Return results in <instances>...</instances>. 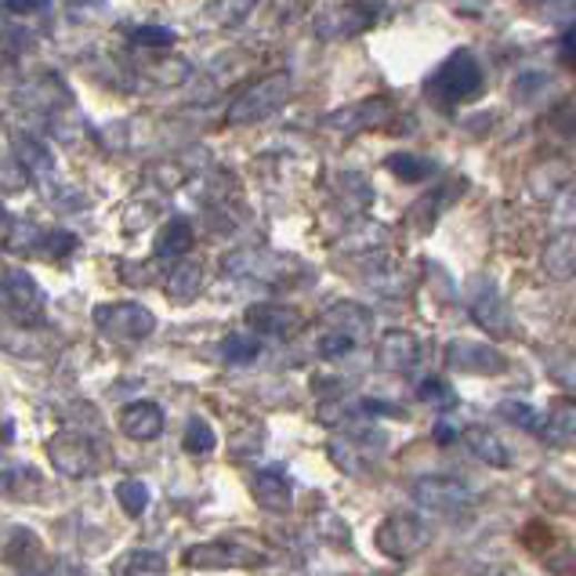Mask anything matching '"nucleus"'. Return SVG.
Returning a JSON list of instances; mask_svg holds the SVG:
<instances>
[{
	"instance_id": "20",
	"label": "nucleus",
	"mask_w": 576,
	"mask_h": 576,
	"mask_svg": "<svg viewBox=\"0 0 576 576\" xmlns=\"http://www.w3.org/2000/svg\"><path fill=\"white\" fill-rule=\"evenodd\" d=\"M544 272L555 280H569L576 272V232H566L555 243H547L544 251Z\"/></svg>"
},
{
	"instance_id": "26",
	"label": "nucleus",
	"mask_w": 576,
	"mask_h": 576,
	"mask_svg": "<svg viewBox=\"0 0 576 576\" xmlns=\"http://www.w3.org/2000/svg\"><path fill=\"white\" fill-rule=\"evenodd\" d=\"M163 569H168V562L156 552H131L128 562L120 566L123 576H163Z\"/></svg>"
},
{
	"instance_id": "30",
	"label": "nucleus",
	"mask_w": 576,
	"mask_h": 576,
	"mask_svg": "<svg viewBox=\"0 0 576 576\" xmlns=\"http://www.w3.org/2000/svg\"><path fill=\"white\" fill-rule=\"evenodd\" d=\"M185 449L189 454H211L214 449V428L208 421H189V428H185Z\"/></svg>"
},
{
	"instance_id": "7",
	"label": "nucleus",
	"mask_w": 576,
	"mask_h": 576,
	"mask_svg": "<svg viewBox=\"0 0 576 576\" xmlns=\"http://www.w3.org/2000/svg\"><path fill=\"white\" fill-rule=\"evenodd\" d=\"M446 366L457 370V374H483V377H493V374H504L507 370V360L504 352H497L486 341H468V337H457L446 345Z\"/></svg>"
},
{
	"instance_id": "33",
	"label": "nucleus",
	"mask_w": 576,
	"mask_h": 576,
	"mask_svg": "<svg viewBox=\"0 0 576 576\" xmlns=\"http://www.w3.org/2000/svg\"><path fill=\"white\" fill-rule=\"evenodd\" d=\"M134 44L171 48V44H174V33H171V30H163V26H142V30H134Z\"/></svg>"
},
{
	"instance_id": "15",
	"label": "nucleus",
	"mask_w": 576,
	"mask_h": 576,
	"mask_svg": "<svg viewBox=\"0 0 576 576\" xmlns=\"http://www.w3.org/2000/svg\"><path fill=\"white\" fill-rule=\"evenodd\" d=\"M246 552L240 544H229V540H214V544H196L185 552V566L192 569H232V566H243Z\"/></svg>"
},
{
	"instance_id": "25",
	"label": "nucleus",
	"mask_w": 576,
	"mask_h": 576,
	"mask_svg": "<svg viewBox=\"0 0 576 576\" xmlns=\"http://www.w3.org/2000/svg\"><path fill=\"white\" fill-rule=\"evenodd\" d=\"M222 355H225V363L246 366V363H254L257 355H262V341L251 337V334H229L222 341Z\"/></svg>"
},
{
	"instance_id": "6",
	"label": "nucleus",
	"mask_w": 576,
	"mask_h": 576,
	"mask_svg": "<svg viewBox=\"0 0 576 576\" xmlns=\"http://www.w3.org/2000/svg\"><path fill=\"white\" fill-rule=\"evenodd\" d=\"M286 94H291V80L286 77H269L262 84H254L246 94H240L236 102L229 109V120L232 123H257L272 117L276 109L286 102Z\"/></svg>"
},
{
	"instance_id": "10",
	"label": "nucleus",
	"mask_w": 576,
	"mask_h": 576,
	"mask_svg": "<svg viewBox=\"0 0 576 576\" xmlns=\"http://www.w3.org/2000/svg\"><path fill=\"white\" fill-rule=\"evenodd\" d=\"M246 326L262 337H294L301 331V312L294 305H280V301H257L243 312Z\"/></svg>"
},
{
	"instance_id": "14",
	"label": "nucleus",
	"mask_w": 576,
	"mask_h": 576,
	"mask_svg": "<svg viewBox=\"0 0 576 576\" xmlns=\"http://www.w3.org/2000/svg\"><path fill=\"white\" fill-rule=\"evenodd\" d=\"M251 489L262 507H269V512H286L294 501V486H291V475H286L280 464H272V468H262L254 472L251 478Z\"/></svg>"
},
{
	"instance_id": "1",
	"label": "nucleus",
	"mask_w": 576,
	"mask_h": 576,
	"mask_svg": "<svg viewBox=\"0 0 576 576\" xmlns=\"http://www.w3.org/2000/svg\"><path fill=\"white\" fill-rule=\"evenodd\" d=\"M486 91V73L472 51L457 48L454 54H446V62L424 80V94L438 105V109H457L464 102H475L478 94Z\"/></svg>"
},
{
	"instance_id": "27",
	"label": "nucleus",
	"mask_w": 576,
	"mask_h": 576,
	"mask_svg": "<svg viewBox=\"0 0 576 576\" xmlns=\"http://www.w3.org/2000/svg\"><path fill=\"white\" fill-rule=\"evenodd\" d=\"M417 400L421 403H432L438 410H446V406L457 403V395H454V388H449V381H443V377H424L417 384Z\"/></svg>"
},
{
	"instance_id": "23",
	"label": "nucleus",
	"mask_w": 576,
	"mask_h": 576,
	"mask_svg": "<svg viewBox=\"0 0 576 576\" xmlns=\"http://www.w3.org/2000/svg\"><path fill=\"white\" fill-rule=\"evenodd\" d=\"M200 286H203V269L196 262H178L168 276V294L174 301H192L200 294Z\"/></svg>"
},
{
	"instance_id": "34",
	"label": "nucleus",
	"mask_w": 576,
	"mask_h": 576,
	"mask_svg": "<svg viewBox=\"0 0 576 576\" xmlns=\"http://www.w3.org/2000/svg\"><path fill=\"white\" fill-rule=\"evenodd\" d=\"M558 51H562V62H566L569 70L576 73V26H569V33H562Z\"/></svg>"
},
{
	"instance_id": "21",
	"label": "nucleus",
	"mask_w": 576,
	"mask_h": 576,
	"mask_svg": "<svg viewBox=\"0 0 576 576\" xmlns=\"http://www.w3.org/2000/svg\"><path fill=\"white\" fill-rule=\"evenodd\" d=\"M388 102L384 99H370V102H363V105H355V109H341L337 117H331L326 123H331V128H337V131H355V128H370V123H377V120H384L388 117Z\"/></svg>"
},
{
	"instance_id": "8",
	"label": "nucleus",
	"mask_w": 576,
	"mask_h": 576,
	"mask_svg": "<svg viewBox=\"0 0 576 576\" xmlns=\"http://www.w3.org/2000/svg\"><path fill=\"white\" fill-rule=\"evenodd\" d=\"M468 309H472V320L483 326L489 337H512L515 320H512V312H507V305H504V294L489 280L475 283V291L468 297Z\"/></svg>"
},
{
	"instance_id": "32",
	"label": "nucleus",
	"mask_w": 576,
	"mask_h": 576,
	"mask_svg": "<svg viewBox=\"0 0 576 576\" xmlns=\"http://www.w3.org/2000/svg\"><path fill=\"white\" fill-rule=\"evenodd\" d=\"M331 457L341 464V468H345L348 475H360L363 472V457L360 454H355V443H352V438L348 435H341V438H334V443H331Z\"/></svg>"
},
{
	"instance_id": "5",
	"label": "nucleus",
	"mask_w": 576,
	"mask_h": 576,
	"mask_svg": "<svg viewBox=\"0 0 576 576\" xmlns=\"http://www.w3.org/2000/svg\"><path fill=\"white\" fill-rule=\"evenodd\" d=\"M0 312L26 326L40 323L44 315V291L26 269H0Z\"/></svg>"
},
{
	"instance_id": "16",
	"label": "nucleus",
	"mask_w": 576,
	"mask_h": 576,
	"mask_svg": "<svg viewBox=\"0 0 576 576\" xmlns=\"http://www.w3.org/2000/svg\"><path fill=\"white\" fill-rule=\"evenodd\" d=\"M464 446L472 449L475 461H483L486 468H507L512 464V449L504 446V438H497V432L483 428V424H472L464 432Z\"/></svg>"
},
{
	"instance_id": "3",
	"label": "nucleus",
	"mask_w": 576,
	"mask_h": 576,
	"mask_svg": "<svg viewBox=\"0 0 576 576\" xmlns=\"http://www.w3.org/2000/svg\"><path fill=\"white\" fill-rule=\"evenodd\" d=\"M91 320L99 323V331L123 345H134V341H145L156 331V315L149 312L139 301H117V305H99L91 312Z\"/></svg>"
},
{
	"instance_id": "13",
	"label": "nucleus",
	"mask_w": 576,
	"mask_h": 576,
	"mask_svg": "<svg viewBox=\"0 0 576 576\" xmlns=\"http://www.w3.org/2000/svg\"><path fill=\"white\" fill-rule=\"evenodd\" d=\"M323 323H326V331L348 334L355 345L366 341L370 331H374V315H370V309L360 305V301H337V305L323 312Z\"/></svg>"
},
{
	"instance_id": "29",
	"label": "nucleus",
	"mask_w": 576,
	"mask_h": 576,
	"mask_svg": "<svg viewBox=\"0 0 576 576\" xmlns=\"http://www.w3.org/2000/svg\"><path fill=\"white\" fill-rule=\"evenodd\" d=\"M33 251H40L44 257H51V262H59V257H65L70 251H77V236L73 232H48V236H40L33 243Z\"/></svg>"
},
{
	"instance_id": "4",
	"label": "nucleus",
	"mask_w": 576,
	"mask_h": 576,
	"mask_svg": "<svg viewBox=\"0 0 576 576\" xmlns=\"http://www.w3.org/2000/svg\"><path fill=\"white\" fill-rule=\"evenodd\" d=\"M377 552L388 555L395 562H406L424 552V544H428V526H424V518L417 512H392L384 523L377 526Z\"/></svg>"
},
{
	"instance_id": "28",
	"label": "nucleus",
	"mask_w": 576,
	"mask_h": 576,
	"mask_svg": "<svg viewBox=\"0 0 576 576\" xmlns=\"http://www.w3.org/2000/svg\"><path fill=\"white\" fill-rule=\"evenodd\" d=\"M117 501L128 515H142L149 504V489H145V483H139V478H123L117 486Z\"/></svg>"
},
{
	"instance_id": "18",
	"label": "nucleus",
	"mask_w": 576,
	"mask_h": 576,
	"mask_svg": "<svg viewBox=\"0 0 576 576\" xmlns=\"http://www.w3.org/2000/svg\"><path fill=\"white\" fill-rule=\"evenodd\" d=\"M540 438L552 446L576 443V400H558L552 410H547V424H544Z\"/></svg>"
},
{
	"instance_id": "11",
	"label": "nucleus",
	"mask_w": 576,
	"mask_h": 576,
	"mask_svg": "<svg viewBox=\"0 0 576 576\" xmlns=\"http://www.w3.org/2000/svg\"><path fill=\"white\" fill-rule=\"evenodd\" d=\"M377 363L388 374H410L421 363V341L410 331H388L377 345Z\"/></svg>"
},
{
	"instance_id": "12",
	"label": "nucleus",
	"mask_w": 576,
	"mask_h": 576,
	"mask_svg": "<svg viewBox=\"0 0 576 576\" xmlns=\"http://www.w3.org/2000/svg\"><path fill=\"white\" fill-rule=\"evenodd\" d=\"M163 410L153 400H139V403H128L120 410V432L134 438V443H153V438L163 432Z\"/></svg>"
},
{
	"instance_id": "19",
	"label": "nucleus",
	"mask_w": 576,
	"mask_h": 576,
	"mask_svg": "<svg viewBox=\"0 0 576 576\" xmlns=\"http://www.w3.org/2000/svg\"><path fill=\"white\" fill-rule=\"evenodd\" d=\"M40 555H44V544H40L37 533H30L26 526L11 529V537L4 544V562H8V566L30 569V566H37V562H40Z\"/></svg>"
},
{
	"instance_id": "17",
	"label": "nucleus",
	"mask_w": 576,
	"mask_h": 576,
	"mask_svg": "<svg viewBox=\"0 0 576 576\" xmlns=\"http://www.w3.org/2000/svg\"><path fill=\"white\" fill-rule=\"evenodd\" d=\"M189 251H192V225L185 218H174V222L160 229V236L153 243V254L160 262H182Z\"/></svg>"
},
{
	"instance_id": "2",
	"label": "nucleus",
	"mask_w": 576,
	"mask_h": 576,
	"mask_svg": "<svg viewBox=\"0 0 576 576\" xmlns=\"http://www.w3.org/2000/svg\"><path fill=\"white\" fill-rule=\"evenodd\" d=\"M414 501L424 507V512H435V515H464L475 507V493L468 483H461L454 475H421L414 478Z\"/></svg>"
},
{
	"instance_id": "24",
	"label": "nucleus",
	"mask_w": 576,
	"mask_h": 576,
	"mask_svg": "<svg viewBox=\"0 0 576 576\" xmlns=\"http://www.w3.org/2000/svg\"><path fill=\"white\" fill-rule=\"evenodd\" d=\"M384 168L400 178V182H424V178L435 174V163L424 156H414V153H392L384 160Z\"/></svg>"
},
{
	"instance_id": "31",
	"label": "nucleus",
	"mask_w": 576,
	"mask_h": 576,
	"mask_svg": "<svg viewBox=\"0 0 576 576\" xmlns=\"http://www.w3.org/2000/svg\"><path fill=\"white\" fill-rule=\"evenodd\" d=\"M352 348H355V341L337 331H323L320 341H315V352H320L323 360H341V355H348Z\"/></svg>"
},
{
	"instance_id": "22",
	"label": "nucleus",
	"mask_w": 576,
	"mask_h": 576,
	"mask_svg": "<svg viewBox=\"0 0 576 576\" xmlns=\"http://www.w3.org/2000/svg\"><path fill=\"white\" fill-rule=\"evenodd\" d=\"M497 414L512 424V428H523L529 435H544V424H547V414H540L537 406H529V403H518V400H504L497 406Z\"/></svg>"
},
{
	"instance_id": "35",
	"label": "nucleus",
	"mask_w": 576,
	"mask_h": 576,
	"mask_svg": "<svg viewBox=\"0 0 576 576\" xmlns=\"http://www.w3.org/2000/svg\"><path fill=\"white\" fill-rule=\"evenodd\" d=\"M432 435H435V443L449 446V443H457V435H461V432H457V424H449V421H438Z\"/></svg>"
},
{
	"instance_id": "36",
	"label": "nucleus",
	"mask_w": 576,
	"mask_h": 576,
	"mask_svg": "<svg viewBox=\"0 0 576 576\" xmlns=\"http://www.w3.org/2000/svg\"><path fill=\"white\" fill-rule=\"evenodd\" d=\"M4 222H8V214H4V208H0V229H4Z\"/></svg>"
},
{
	"instance_id": "9",
	"label": "nucleus",
	"mask_w": 576,
	"mask_h": 576,
	"mask_svg": "<svg viewBox=\"0 0 576 576\" xmlns=\"http://www.w3.org/2000/svg\"><path fill=\"white\" fill-rule=\"evenodd\" d=\"M48 457L62 475L70 478H84L94 468V446L88 435L80 432H59L48 443Z\"/></svg>"
}]
</instances>
